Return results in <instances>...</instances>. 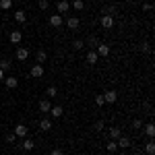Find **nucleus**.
I'll use <instances>...</instances> for the list:
<instances>
[{"label": "nucleus", "instance_id": "24", "mask_svg": "<svg viewBox=\"0 0 155 155\" xmlns=\"http://www.w3.org/2000/svg\"><path fill=\"white\" fill-rule=\"evenodd\" d=\"M145 151H147L149 155H155V143H153V141H149V143H147V147H145Z\"/></svg>", "mask_w": 155, "mask_h": 155}, {"label": "nucleus", "instance_id": "22", "mask_svg": "<svg viewBox=\"0 0 155 155\" xmlns=\"http://www.w3.org/2000/svg\"><path fill=\"white\" fill-rule=\"evenodd\" d=\"M106 149H107V151H110V153H114V151L118 149V143H116V141H107Z\"/></svg>", "mask_w": 155, "mask_h": 155}, {"label": "nucleus", "instance_id": "34", "mask_svg": "<svg viewBox=\"0 0 155 155\" xmlns=\"http://www.w3.org/2000/svg\"><path fill=\"white\" fill-rule=\"evenodd\" d=\"M143 8H145V11H151V8H153V4H151V2H145Z\"/></svg>", "mask_w": 155, "mask_h": 155}, {"label": "nucleus", "instance_id": "21", "mask_svg": "<svg viewBox=\"0 0 155 155\" xmlns=\"http://www.w3.org/2000/svg\"><path fill=\"white\" fill-rule=\"evenodd\" d=\"M72 8H74V11H83L85 2H83V0H72Z\"/></svg>", "mask_w": 155, "mask_h": 155}, {"label": "nucleus", "instance_id": "7", "mask_svg": "<svg viewBox=\"0 0 155 155\" xmlns=\"http://www.w3.org/2000/svg\"><path fill=\"white\" fill-rule=\"evenodd\" d=\"M27 58H29V50H27V48H19V50H17V60L25 62Z\"/></svg>", "mask_w": 155, "mask_h": 155}, {"label": "nucleus", "instance_id": "6", "mask_svg": "<svg viewBox=\"0 0 155 155\" xmlns=\"http://www.w3.org/2000/svg\"><path fill=\"white\" fill-rule=\"evenodd\" d=\"M79 25H81L79 17H68V21H66V27L68 29H79Z\"/></svg>", "mask_w": 155, "mask_h": 155}, {"label": "nucleus", "instance_id": "10", "mask_svg": "<svg viewBox=\"0 0 155 155\" xmlns=\"http://www.w3.org/2000/svg\"><path fill=\"white\" fill-rule=\"evenodd\" d=\"M15 134L17 137H27V126L25 124H17L15 126Z\"/></svg>", "mask_w": 155, "mask_h": 155}, {"label": "nucleus", "instance_id": "14", "mask_svg": "<svg viewBox=\"0 0 155 155\" xmlns=\"http://www.w3.org/2000/svg\"><path fill=\"white\" fill-rule=\"evenodd\" d=\"M68 8H71V4L66 2V0H60L58 2V12L62 15V12H68Z\"/></svg>", "mask_w": 155, "mask_h": 155}, {"label": "nucleus", "instance_id": "35", "mask_svg": "<svg viewBox=\"0 0 155 155\" xmlns=\"http://www.w3.org/2000/svg\"><path fill=\"white\" fill-rule=\"evenodd\" d=\"M149 50H151V48H149V44H143V46H141V52H149Z\"/></svg>", "mask_w": 155, "mask_h": 155}, {"label": "nucleus", "instance_id": "20", "mask_svg": "<svg viewBox=\"0 0 155 155\" xmlns=\"http://www.w3.org/2000/svg\"><path fill=\"white\" fill-rule=\"evenodd\" d=\"M21 147H23V151H31V149H33L35 145H33V141H31V139H25Z\"/></svg>", "mask_w": 155, "mask_h": 155}, {"label": "nucleus", "instance_id": "32", "mask_svg": "<svg viewBox=\"0 0 155 155\" xmlns=\"http://www.w3.org/2000/svg\"><path fill=\"white\" fill-rule=\"evenodd\" d=\"M141 126H143V122H141V120H132V128H137V130H139Z\"/></svg>", "mask_w": 155, "mask_h": 155}, {"label": "nucleus", "instance_id": "8", "mask_svg": "<svg viewBox=\"0 0 155 155\" xmlns=\"http://www.w3.org/2000/svg\"><path fill=\"white\" fill-rule=\"evenodd\" d=\"M116 143H118L120 149H128V147H130V139H126V137H118Z\"/></svg>", "mask_w": 155, "mask_h": 155}, {"label": "nucleus", "instance_id": "12", "mask_svg": "<svg viewBox=\"0 0 155 155\" xmlns=\"http://www.w3.org/2000/svg\"><path fill=\"white\" fill-rule=\"evenodd\" d=\"M4 85H6L8 89H15V87L19 85V81H17L15 77H6V79H4Z\"/></svg>", "mask_w": 155, "mask_h": 155}, {"label": "nucleus", "instance_id": "9", "mask_svg": "<svg viewBox=\"0 0 155 155\" xmlns=\"http://www.w3.org/2000/svg\"><path fill=\"white\" fill-rule=\"evenodd\" d=\"M97 56H107L110 54V46H106V44H97Z\"/></svg>", "mask_w": 155, "mask_h": 155}, {"label": "nucleus", "instance_id": "3", "mask_svg": "<svg viewBox=\"0 0 155 155\" xmlns=\"http://www.w3.org/2000/svg\"><path fill=\"white\" fill-rule=\"evenodd\" d=\"M31 77H33V79H41V77H44V64H35V66L31 68Z\"/></svg>", "mask_w": 155, "mask_h": 155}, {"label": "nucleus", "instance_id": "15", "mask_svg": "<svg viewBox=\"0 0 155 155\" xmlns=\"http://www.w3.org/2000/svg\"><path fill=\"white\" fill-rule=\"evenodd\" d=\"M39 128H41V130H50V128H52V120H50V118H41Z\"/></svg>", "mask_w": 155, "mask_h": 155}, {"label": "nucleus", "instance_id": "11", "mask_svg": "<svg viewBox=\"0 0 155 155\" xmlns=\"http://www.w3.org/2000/svg\"><path fill=\"white\" fill-rule=\"evenodd\" d=\"M97 60H99V56H97V52H95V50L87 52V62H89V64H95Z\"/></svg>", "mask_w": 155, "mask_h": 155}, {"label": "nucleus", "instance_id": "16", "mask_svg": "<svg viewBox=\"0 0 155 155\" xmlns=\"http://www.w3.org/2000/svg\"><path fill=\"white\" fill-rule=\"evenodd\" d=\"M39 110L46 114V112H50V110H52V104H50L48 99H41V101H39Z\"/></svg>", "mask_w": 155, "mask_h": 155}, {"label": "nucleus", "instance_id": "23", "mask_svg": "<svg viewBox=\"0 0 155 155\" xmlns=\"http://www.w3.org/2000/svg\"><path fill=\"white\" fill-rule=\"evenodd\" d=\"M11 6H12V0H0V8L2 11H8Z\"/></svg>", "mask_w": 155, "mask_h": 155}, {"label": "nucleus", "instance_id": "37", "mask_svg": "<svg viewBox=\"0 0 155 155\" xmlns=\"http://www.w3.org/2000/svg\"><path fill=\"white\" fill-rule=\"evenodd\" d=\"M0 81H4V71L0 68Z\"/></svg>", "mask_w": 155, "mask_h": 155}, {"label": "nucleus", "instance_id": "13", "mask_svg": "<svg viewBox=\"0 0 155 155\" xmlns=\"http://www.w3.org/2000/svg\"><path fill=\"white\" fill-rule=\"evenodd\" d=\"M118 137H122L120 128H118V126H112V128H110V139H112V141H116Z\"/></svg>", "mask_w": 155, "mask_h": 155}, {"label": "nucleus", "instance_id": "39", "mask_svg": "<svg viewBox=\"0 0 155 155\" xmlns=\"http://www.w3.org/2000/svg\"><path fill=\"white\" fill-rule=\"evenodd\" d=\"M0 124H2V120H0Z\"/></svg>", "mask_w": 155, "mask_h": 155}, {"label": "nucleus", "instance_id": "27", "mask_svg": "<svg viewBox=\"0 0 155 155\" xmlns=\"http://www.w3.org/2000/svg\"><path fill=\"white\" fill-rule=\"evenodd\" d=\"M46 95H48V97H56V95H58V89H56V87H48Z\"/></svg>", "mask_w": 155, "mask_h": 155}, {"label": "nucleus", "instance_id": "28", "mask_svg": "<svg viewBox=\"0 0 155 155\" xmlns=\"http://www.w3.org/2000/svg\"><path fill=\"white\" fill-rule=\"evenodd\" d=\"M93 128H95L97 132H101V130H104V122H101V120H97L95 124H93Z\"/></svg>", "mask_w": 155, "mask_h": 155}, {"label": "nucleus", "instance_id": "31", "mask_svg": "<svg viewBox=\"0 0 155 155\" xmlns=\"http://www.w3.org/2000/svg\"><path fill=\"white\" fill-rule=\"evenodd\" d=\"M72 46H74V50H83V41H81V39H77V41H74V44H72Z\"/></svg>", "mask_w": 155, "mask_h": 155}, {"label": "nucleus", "instance_id": "26", "mask_svg": "<svg viewBox=\"0 0 155 155\" xmlns=\"http://www.w3.org/2000/svg\"><path fill=\"white\" fill-rule=\"evenodd\" d=\"M145 132H147L149 137H155V126H153V124H151V122H149V124L145 126Z\"/></svg>", "mask_w": 155, "mask_h": 155}, {"label": "nucleus", "instance_id": "30", "mask_svg": "<svg viewBox=\"0 0 155 155\" xmlns=\"http://www.w3.org/2000/svg\"><path fill=\"white\" fill-rule=\"evenodd\" d=\"M48 0H39V8H41V11H48Z\"/></svg>", "mask_w": 155, "mask_h": 155}, {"label": "nucleus", "instance_id": "25", "mask_svg": "<svg viewBox=\"0 0 155 155\" xmlns=\"http://www.w3.org/2000/svg\"><path fill=\"white\" fill-rule=\"evenodd\" d=\"M0 68H2V71H8V68H11V60L2 58V60H0Z\"/></svg>", "mask_w": 155, "mask_h": 155}, {"label": "nucleus", "instance_id": "36", "mask_svg": "<svg viewBox=\"0 0 155 155\" xmlns=\"http://www.w3.org/2000/svg\"><path fill=\"white\" fill-rule=\"evenodd\" d=\"M52 155H64V153H62L60 149H54V151H52Z\"/></svg>", "mask_w": 155, "mask_h": 155}, {"label": "nucleus", "instance_id": "5", "mask_svg": "<svg viewBox=\"0 0 155 155\" xmlns=\"http://www.w3.org/2000/svg\"><path fill=\"white\" fill-rule=\"evenodd\" d=\"M50 25L56 27V29L62 27V15H52V17H50Z\"/></svg>", "mask_w": 155, "mask_h": 155}, {"label": "nucleus", "instance_id": "4", "mask_svg": "<svg viewBox=\"0 0 155 155\" xmlns=\"http://www.w3.org/2000/svg\"><path fill=\"white\" fill-rule=\"evenodd\" d=\"M8 39H11V44H21V39H23V33L21 31H11V35H8Z\"/></svg>", "mask_w": 155, "mask_h": 155}, {"label": "nucleus", "instance_id": "38", "mask_svg": "<svg viewBox=\"0 0 155 155\" xmlns=\"http://www.w3.org/2000/svg\"><path fill=\"white\" fill-rule=\"evenodd\" d=\"M120 155H126V153H120Z\"/></svg>", "mask_w": 155, "mask_h": 155}, {"label": "nucleus", "instance_id": "2", "mask_svg": "<svg viewBox=\"0 0 155 155\" xmlns=\"http://www.w3.org/2000/svg\"><path fill=\"white\" fill-rule=\"evenodd\" d=\"M116 99H118V93H116L114 89H110V91L104 93V101H106V104H114Z\"/></svg>", "mask_w": 155, "mask_h": 155}, {"label": "nucleus", "instance_id": "1", "mask_svg": "<svg viewBox=\"0 0 155 155\" xmlns=\"http://www.w3.org/2000/svg\"><path fill=\"white\" fill-rule=\"evenodd\" d=\"M101 27H104V29H112V27H114V17H112V15H104V17H101Z\"/></svg>", "mask_w": 155, "mask_h": 155}, {"label": "nucleus", "instance_id": "33", "mask_svg": "<svg viewBox=\"0 0 155 155\" xmlns=\"http://www.w3.org/2000/svg\"><path fill=\"white\" fill-rule=\"evenodd\" d=\"M95 104L97 106H104L106 101H104V95H95Z\"/></svg>", "mask_w": 155, "mask_h": 155}, {"label": "nucleus", "instance_id": "19", "mask_svg": "<svg viewBox=\"0 0 155 155\" xmlns=\"http://www.w3.org/2000/svg\"><path fill=\"white\" fill-rule=\"evenodd\" d=\"M15 19H17L19 23H25V21H27V15H25V11H17V12H15Z\"/></svg>", "mask_w": 155, "mask_h": 155}, {"label": "nucleus", "instance_id": "17", "mask_svg": "<svg viewBox=\"0 0 155 155\" xmlns=\"http://www.w3.org/2000/svg\"><path fill=\"white\" fill-rule=\"evenodd\" d=\"M37 64H44V62H46V60H48V54H46V52H44V50H39V52H37Z\"/></svg>", "mask_w": 155, "mask_h": 155}, {"label": "nucleus", "instance_id": "29", "mask_svg": "<svg viewBox=\"0 0 155 155\" xmlns=\"http://www.w3.org/2000/svg\"><path fill=\"white\" fill-rule=\"evenodd\" d=\"M15 139H17V134H15V132L6 134V143H8V145H11V143H15Z\"/></svg>", "mask_w": 155, "mask_h": 155}, {"label": "nucleus", "instance_id": "18", "mask_svg": "<svg viewBox=\"0 0 155 155\" xmlns=\"http://www.w3.org/2000/svg\"><path fill=\"white\" fill-rule=\"evenodd\" d=\"M62 112H64V110H62L60 106H54L52 110H50V114H52L54 118H60V116H62Z\"/></svg>", "mask_w": 155, "mask_h": 155}]
</instances>
